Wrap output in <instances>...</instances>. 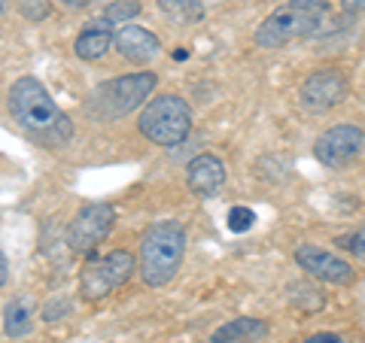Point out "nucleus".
Masks as SVG:
<instances>
[{"instance_id":"obj_1","label":"nucleus","mask_w":365,"mask_h":343,"mask_svg":"<svg viewBox=\"0 0 365 343\" xmlns=\"http://www.w3.org/2000/svg\"><path fill=\"white\" fill-rule=\"evenodd\" d=\"M9 112L25 131L40 134L43 140H67L71 137V119L55 107L49 91L37 76H21L9 88Z\"/></svg>"},{"instance_id":"obj_2","label":"nucleus","mask_w":365,"mask_h":343,"mask_svg":"<svg viewBox=\"0 0 365 343\" xmlns=\"http://www.w3.org/2000/svg\"><path fill=\"white\" fill-rule=\"evenodd\" d=\"M186 255V231L174 219L155 222L146 228V234L140 237V270L143 283L150 289H162L177 277V270Z\"/></svg>"},{"instance_id":"obj_3","label":"nucleus","mask_w":365,"mask_h":343,"mask_svg":"<svg viewBox=\"0 0 365 343\" xmlns=\"http://www.w3.org/2000/svg\"><path fill=\"white\" fill-rule=\"evenodd\" d=\"M137 128L155 146H177L192 131V110L177 95H158L143 107Z\"/></svg>"},{"instance_id":"obj_4","label":"nucleus","mask_w":365,"mask_h":343,"mask_svg":"<svg viewBox=\"0 0 365 343\" xmlns=\"http://www.w3.org/2000/svg\"><path fill=\"white\" fill-rule=\"evenodd\" d=\"M326 13H317V9H304V6H280L262 21L256 28V46L262 49H277V46H287L299 37H311L323 28Z\"/></svg>"},{"instance_id":"obj_5","label":"nucleus","mask_w":365,"mask_h":343,"mask_svg":"<svg viewBox=\"0 0 365 343\" xmlns=\"http://www.w3.org/2000/svg\"><path fill=\"white\" fill-rule=\"evenodd\" d=\"M134 277V255L125 249H113L110 255L91 258L79 273V292L88 301H98L110 295L113 289H119Z\"/></svg>"},{"instance_id":"obj_6","label":"nucleus","mask_w":365,"mask_h":343,"mask_svg":"<svg viewBox=\"0 0 365 343\" xmlns=\"http://www.w3.org/2000/svg\"><path fill=\"white\" fill-rule=\"evenodd\" d=\"M155 73H125L113 83L101 85L98 95H95V104H104V112L107 116H125L131 112L134 107H140L146 97L155 91Z\"/></svg>"},{"instance_id":"obj_7","label":"nucleus","mask_w":365,"mask_h":343,"mask_svg":"<svg viewBox=\"0 0 365 343\" xmlns=\"http://www.w3.org/2000/svg\"><path fill=\"white\" fill-rule=\"evenodd\" d=\"M113 225H116V210L110 204H86L67 228V246L73 253H88L113 231Z\"/></svg>"},{"instance_id":"obj_8","label":"nucleus","mask_w":365,"mask_h":343,"mask_svg":"<svg viewBox=\"0 0 365 343\" xmlns=\"http://www.w3.org/2000/svg\"><path fill=\"white\" fill-rule=\"evenodd\" d=\"M365 149V131L359 125H335L317 137L314 155L329 167H344L353 158H359Z\"/></svg>"},{"instance_id":"obj_9","label":"nucleus","mask_w":365,"mask_h":343,"mask_svg":"<svg viewBox=\"0 0 365 343\" xmlns=\"http://www.w3.org/2000/svg\"><path fill=\"white\" fill-rule=\"evenodd\" d=\"M344 95H347V79L341 70H317L302 85V104L314 112H326L338 107Z\"/></svg>"},{"instance_id":"obj_10","label":"nucleus","mask_w":365,"mask_h":343,"mask_svg":"<svg viewBox=\"0 0 365 343\" xmlns=\"http://www.w3.org/2000/svg\"><path fill=\"white\" fill-rule=\"evenodd\" d=\"M295 261L304 273L323 280V283H335V285H350L353 283V268L347 265L344 258H338L332 253L319 246H299L295 249Z\"/></svg>"},{"instance_id":"obj_11","label":"nucleus","mask_w":365,"mask_h":343,"mask_svg":"<svg viewBox=\"0 0 365 343\" xmlns=\"http://www.w3.org/2000/svg\"><path fill=\"white\" fill-rule=\"evenodd\" d=\"M186 182L195 194H213L225 182V164L216 155H195L186 167Z\"/></svg>"},{"instance_id":"obj_12","label":"nucleus","mask_w":365,"mask_h":343,"mask_svg":"<svg viewBox=\"0 0 365 343\" xmlns=\"http://www.w3.org/2000/svg\"><path fill=\"white\" fill-rule=\"evenodd\" d=\"M113 43H116V49L128 61H150V58H155V55H158V49H162L155 33H150L146 28H137V25L122 28L116 37H113Z\"/></svg>"},{"instance_id":"obj_13","label":"nucleus","mask_w":365,"mask_h":343,"mask_svg":"<svg viewBox=\"0 0 365 343\" xmlns=\"http://www.w3.org/2000/svg\"><path fill=\"white\" fill-rule=\"evenodd\" d=\"M34 319H37V304L31 295H16L4 310V331L9 337H28L34 331Z\"/></svg>"},{"instance_id":"obj_14","label":"nucleus","mask_w":365,"mask_h":343,"mask_svg":"<svg viewBox=\"0 0 365 343\" xmlns=\"http://www.w3.org/2000/svg\"><path fill=\"white\" fill-rule=\"evenodd\" d=\"M268 334V325L262 319H250V316H241V319H232V322L220 325L210 334V343H247V340H259Z\"/></svg>"},{"instance_id":"obj_15","label":"nucleus","mask_w":365,"mask_h":343,"mask_svg":"<svg viewBox=\"0 0 365 343\" xmlns=\"http://www.w3.org/2000/svg\"><path fill=\"white\" fill-rule=\"evenodd\" d=\"M110 43H113V37H110V31H107V28H101V25H88V28L76 37L73 52H76L83 61H98L101 55H104V52L110 49Z\"/></svg>"},{"instance_id":"obj_16","label":"nucleus","mask_w":365,"mask_h":343,"mask_svg":"<svg viewBox=\"0 0 365 343\" xmlns=\"http://www.w3.org/2000/svg\"><path fill=\"white\" fill-rule=\"evenodd\" d=\"M158 6H162L170 19H180V21H195L204 16L201 0H158Z\"/></svg>"},{"instance_id":"obj_17","label":"nucleus","mask_w":365,"mask_h":343,"mask_svg":"<svg viewBox=\"0 0 365 343\" xmlns=\"http://www.w3.org/2000/svg\"><path fill=\"white\" fill-rule=\"evenodd\" d=\"M289 301L299 307V310L311 313V310H319V307H323V295H319L314 285H307V283H292L289 285Z\"/></svg>"},{"instance_id":"obj_18","label":"nucleus","mask_w":365,"mask_h":343,"mask_svg":"<svg viewBox=\"0 0 365 343\" xmlns=\"http://www.w3.org/2000/svg\"><path fill=\"white\" fill-rule=\"evenodd\" d=\"M137 13H140V0H113L104 9V19L107 21H131Z\"/></svg>"},{"instance_id":"obj_19","label":"nucleus","mask_w":365,"mask_h":343,"mask_svg":"<svg viewBox=\"0 0 365 343\" xmlns=\"http://www.w3.org/2000/svg\"><path fill=\"white\" fill-rule=\"evenodd\" d=\"M253 222H256V213L250 207H232V210H228V231L244 234V231L253 228Z\"/></svg>"},{"instance_id":"obj_20","label":"nucleus","mask_w":365,"mask_h":343,"mask_svg":"<svg viewBox=\"0 0 365 343\" xmlns=\"http://www.w3.org/2000/svg\"><path fill=\"white\" fill-rule=\"evenodd\" d=\"M19 9H21V16L31 19V21H40L52 13L49 0H19Z\"/></svg>"},{"instance_id":"obj_21","label":"nucleus","mask_w":365,"mask_h":343,"mask_svg":"<svg viewBox=\"0 0 365 343\" xmlns=\"http://www.w3.org/2000/svg\"><path fill=\"white\" fill-rule=\"evenodd\" d=\"M347 243H350V246H347L350 253H353V255H359V258L365 261V225H362L359 231H356V234H353V237L347 240Z\"/></svg>"},{"instance_id":"obj_22","label":"nucleus","mask_w":365,"mask_h":343,"mask_svg":"<svg viewBox=\"0 0 365 343\" xmlns=\"http://www.w3.org/2000/svg\"><path fill=\"white\" fill-rule=\"evenodd\" d=\"M292 6H304V9H317V13H326L329 0H289Z\"/></svg>"},{"instance_id":"obj_23","label":"nucleus","mask_w":365,"mask_h":343,"mask_svg":"<svg viewBox=\"0 0 365 343\" xmlns=\"http://www.w3.org/2000/svg\"><path fill=\"white\" fill-rule=\"evenodd\" d=\"M304 343H344L338 334H329V331H323V334H314V337H307Z\"/></svg>"},{"instance_id":"obj_24","label":"nucleus","mask_w":365,"mask_h":343,"mask_svg":"<svg viewBox=\"0 0 365 343\" xmlns=\"http://www.w3.org/2000/svg\"><path fill=\"white\" fill-rule=\"evenodd\" d=\"M344 9H347V13H362L365 0H344Z\"/></svg>"},{"instance_id":"obj_25","label":"nucleus","mask_w":365,"mask_h":343,"mask_svg":"<svg viewBox=\"0 0 365 343\" xmlns=\"http://www.w3.org/2000/svg\"><path fill=\"white\" fill-rule=\"evenodd\" d=\"M6 277H9V268H6V258H4V253H0V289H4Z\"/></svg>"},{"instance_id":"obj_26","label":"nucleus","mask_w":365,"mask_h":343,"mask_svg":"<svg viewBox=\"0 0 365 343\" xmlns=\"http://www.w3.org/2000/svg\"><path fill=\"white\" fill-rule=\"evenodd\" d=\"M61 4L73 6V9H83V6H88V0H61Z\"/></svg>"},{"instance_id":"obj_27","label":"nucleus","mask_w":365,"mask_h":343,"mask_svg":"<svg viewBox=\"0 0 365 343\" xmlns=\"http://www.w3.org/2000/svg\"><path fill=\"white\" fill-rule=\"evenodd\" d=\"M174 58H177V61H186V58H189V52H186V49H177V52H174Z\"/></svg>"},{"instance_id":"obj_28","label":"nucleus","mask_w":365,"mask_h":343,"mask_svg":"<svg viewBox=\"0 0 365 343\" xmlns=\"http://www.w3.org/2000/svg\"><path fill=\"white\" fill-rule=\"evenodd\" d=\"M0 13H4V0H0Z\"/></svg>"}]
</instances>
